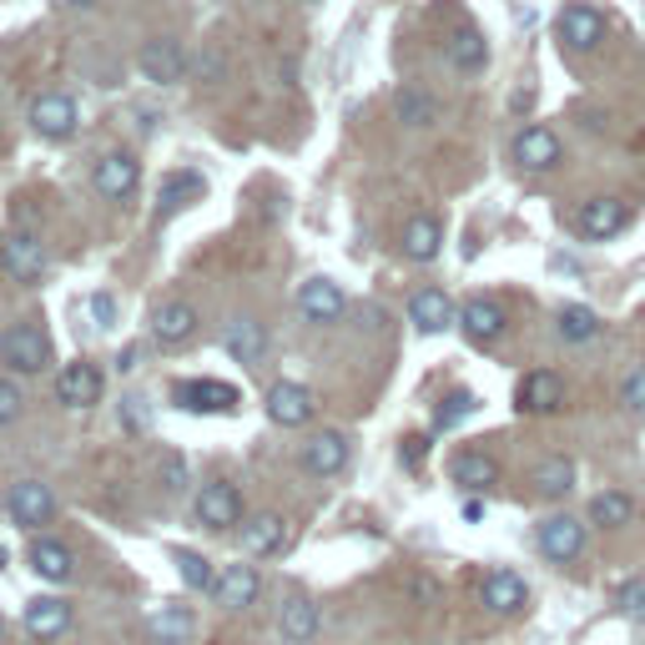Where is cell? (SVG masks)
Returning <instances> with one entry per match:
<instances>
[{
    "label": "cell",
    "mask_w": 645,
    "mask_h": 645,
    "mask_svg": "<svg viewBox=\"0 0 645 645\" xmlns=\"http://www.w3.org/2000/svg\"><path fill=\"white\" fill-rule=\"evenodd\" d=\"M0 358L15 373H40L51 363V343H46V333L36 323H11V329L0 333Z\"/></svg>",
    "instance_id": "obj_1"
},
{
    "label": "cell",
    "mask_w": 645,
    "mask_h": 645,
    "mask_svg": "<svg viewBox=\"0 0 645 645\" xmlns=\"http://www.w3.org/2000/svg\"><path fill=\"white\" fill-rule=\"evenodd\" d=\"M5 514H11L21 529H40L56 519V494L51 485H40V479H15L11 494H5Z\"/></svg>",
    "instance_id": "obj_2"
},
{
    "label": "cell",
    "mask_w": 645,
    "mask_h": 645,
    "mask_svg": "<svg viewBox=\"0 0 645 645\" xmlns=\"http://www.w3.org/2000/svg\"><path fill=\"white\" fill-rule=\"evenodd\" d=\"M76 101H71L67 92H46L31 101V132L40 136V142H67L71 132H76Z\"/></svg>",
    "instance_id": "obj_3"
},
{
    "label": "cell",
    "mask_w": 645,
    "mask_h": 645,
    "mask_svg": "<svg viewBox=\"0 0 645 645\" xmlns=\"http://www.w3.org/2000/svg\"><path fill=\"white\" fill-rule=\"evenodd\" d=\"M535 540H540V554L550 565H570V560H580V550H585V519H575V514H550Z\"/></svg>",
    "instance_id": "obj_4"
},
{
    "label": "cell",
    "mask_w": 645,
    "mask_h": 645,
    "mask_svg": "<svg viewBox=\"0 0 645 645\" xmlns=\"http://www.w3.org/2000/svg\"><path fill=\"white\" fill-rule=\"evenodd\" d=\"M92 182L106 202H127V198H136V187H142V162H136L132 152H106V157L96 162Z\"/></svg>",
    "instance_id": "obj_5"
},
{
    "label": "cell",
    "mask_w": 645,
    "mask_h": 645,
    "mask_svg": "<svg viewBox=\"0 0 645 645\" xmlns=\"http://www.w3.org/2000/svg\"><path fill=\"white\" fill-rule=\"evenodd\" d=\"M625 223H631V212L620 198H590L575 212V232L585 242H610L616 232H625Z\"/></svg>",
    "instance_id": "obj_6"
},
{
    "label": "cell",
    "mask_w": 645,
    "mask_h": 645,
    "mask_svg": "<svg viewBox=\"0 0 645 645\" xmlns=\"http://www.w3.org/2000/svg\"><path fill=\"white\" fill-rule=\"evenodd\" d=\"M171 404L192 408V414H227V408H238V389L217 379H182L171 383Z\"/></svg>",
    "instance_id": "obj_7"
},
{
    "label": "cell",
    "mask_w": 645,
    "mask_h": 645,
    "mask_svg": "<svg viewBox=\"0 0 645 645\" xmlns=\"http://www.w3.org/2000/svg\"><path fill=\"white\" fill-rule=\"evenodd\" d=\"M479 600H485L489 616H519L529 606V585L514 570H489L485 585H479Z\"/></svg>",
    "instance_id": "obj_8"
},
{
    "label": "cell",
    "mask_w": 645,
    "mask_h": 645,
    "mask_svg": "<svg viewBox=\"0 0 645 645\" xmlns=\"http://www.w3.org/2000/svg\"><path fill=\"white\" fill-rule=\"evenodd\" d=\"M514 404L525 408V414H560L565 408V379L554 369H535L519 379V394H514Z\"/></svg>",
    "instance_id": "obj_9"
},
{
    "label": "cell",
    "mask_w": 645,
    "mask_h": 645,
    "mask_svg": "<svg viewBox=\"0 0 645 645\" xmlns=\"http://www.w3.org/2000/svg\"><path fill=\"white\" fill-rule=\"evenodd\" d=\"M0 267L15 277V283H40L46 277V248L26 232H11V238H0Z\"/></svg>",
    "instance_id": "obj_10"
},
{
    "label": "cell",
    "mask_w": 645,
    "mask_h": 645,
    "mask_svg": "<svg viewBox=\"0 0 645 645\" xmlns=\"http://www.w3.org/2000/svg\"><path fill=\"white\" fill-rule=\"evenodd\" d=\"M560 40H565L570 51H595L606 40V15L595 11V5H585V0H575V5L560 11Z\"/></svg>",
    "instance_id": "obj_11"
},
{
    "label": "cell",
    "mask_w": 645,
    "mask_h": 645,
    "mask_svg": "<svg viewBox=\"0 0 645 645\" xmlns=\"http://www.w3.org/2000/svg\"><path fill=\"white\" fill-rule=\"evenodd\" d=\"M313 389H303V383H292V379H283V383H273L267 389V419L273 423H283V429H298V423H308L313 419Z\"/></svg>",
    "instance_id": "obj_12"
},
{
    "label": "cell",
    "mask_w": 645,
    "mask_h": 645,
    "mask_svg": "<svg viewBox=\"0 0 645 645\" xmlns=\"http://www.w3.org/2000/svg\"><path fill=\"white\" fill-rule=\"evenodd\" d=\"M560 157H565V146H560V136L550 127H525V132L514 136V162L525 171H554Z\"/></svg>",
    "instance_id": "obj_13"
},
{
    "label": "cell",
    "mask_w": 645,
    "mask_h": 645,
    "mask_svg": "<svg viewBox=\"0 0 645 645\" xmlns=\"http://www.w3.org/2000/svg\"><path fill=\"white\" fill-rule=\"evenodd\" d=\"M343 308H348V298H343V288L333 277H308L303 288H298V313L308 323H338Z\"/></svg>",
    "instance_id": "obj_14"
},
{
    "label": "cell",
    "mask_w": 645,
    "mask_h": 645,
    "mask_svg": "<svg viewBox=\"0 0 645 645\" xmlns=\"http://www.w3.org/2000/svg\"><path fill=\"white\" fill-rule=\"evenodd\" d=\"M198 519L207 529H232L242 519V494L227 479H212V485H202L198 494Z\"/></svg>",
    "instance_id": "obj_15"
},
{
    "label": "cell",
    "mask_w": 645,
    "mask_h": 645,
    "mask_svg": "<svg viewBox=\"0 0 645 645\" xmlns=\"http://www.w3.org/2000/svg\"><path fill=\"white\" fill-rule=\"evenodd\" d=\"M408 318H414L419 333H444L459 323V308H454V298L444 288H419L408 298Z\"/></svg>",
    "instance_id": "obj_16"
},
{
    "label": "cell",
    "mask_w": 645,
    "mask_h": 645,
    "mask_svg": "<svg viewBox=\"0 0 645 645\" xmlns=\"http://www.w3.org/2000/svg\"><path fill=\"white\" fill-rule=\"evenodd\" d=\"M198 308L187 303V298H171V303H162L157 313H152V338L162 343V348H182L192 333H198Z\"/></svg>",
    "instance_id": "obj_17"
},
{
    "label": "cell",
    "mask_w": 645,
    "mask_h": 645,
    "mask_svg": "<svg viewBox=\"0 0 645 645\" xmlns=\"http://www.w3.org/2000/svg\"><path fill=\"white\" fill-rule=\"evenodd\" d=\"M136 67H142L146 81H157V86H177L187 76V56L177 40H146L142 56H136Z\"/></svg>",
    "instance_id": "obj_18"
},
{
    "label": "cell",
    "mask_w": 645,
    "mask_h": 645,
    "mask_svg": "<svg viewBox=\"0 0 645 645\" xmlns=\"http://www.w3.org/2000/svg\"><path fill=\"white\" fill-rule=\"evenodd\" d=\"M303 469L318 479H333L348 469V439L338 434V429H323V434H313L303 444Z\"/></svg>",
    "instance_id": "obj_19"
},
{
    "label": "cell",
    "mask_w": 645,
    "mask_h": 645,
    "mask_svg": "<svg viewBox=\"0 0 645 645\" xmlns=\"http://www.w3.org/2000/svg\"><path fill=\"white\" fill-rule=\"evenodd\" d=\"M56 394L67 408H92L101 398V369L96 363H67L61 379H56Z\"/></svg>",
    "instance_id": "obj_20"
},
{
    "label": "cell",
    "mask_w": 645,
    "mask_h": 645,
    "mask_svg": "<svg viewBox=\"0 0 645 645\" xmlns=\"http://www.w3.org/2000/svg\"><path fill=\"white\" fill-rule=\"evenodd\" d=\"M459 329L469 343H494L504 333V308L494 298H469L459 308Z\"/></svg>",
    "instance_id": "obj_21"
},
{
    "label": "cell",
    "mask_w": 645,
    "mask_h": 645,
    "mask_svg": "<svg viewBox=\"0 0 645 645\" xmlns=\"http://www.w3.org/2000/svg\"><path fill=\"white\" fill-rule=\"evenodd\" d=\"M439 248H444V223L429 217V212L408 217V227H404V258L408 263H434Z\"/></svg>",
    "instance_id": "obj_22"
},
{
    "label": "cell",
    "mask_w": 645,
    "mask_h": 645,
    "mask_svg": "<svg viewBox=\"0 0 645 645\" xmlns=\"http://www.w3.org/2000/svg\"><path fill=\"white\" fill-rule=\"evenodd\" d=\"M258 590H263V580H258V570L252 565H227L223 575H217V606L223 610H248L252 600H258Z\"/></svg>",
    "instance_id": "obj_23"
},
{
    "label": "cell",
    "mask_w": 645,
    "mask_h": 645,
    "mask_svg": "<svg viewBox=\"0 0 645 645\" xmlns=\"http://www.w3.org/2000/svg\"><path fill=\"white\" fill-rule=\"evenodd\" d=\"M223 348L238 358V363H263L267 329L258 323V318H232V323H227V333H223Z\"/></svg>",
    "instance_id": "obj_24"
},
{
    "label": "cell",
    "mask_w": 645,
    "mask_h": 645,
    "mask_svg": "<svg viewBox=\"0 0 645 645\" xmlns=\"http://www.w3.org/2000/svg\"><path fill=\"white\" fill-rule=\"evenodd\" d=\"M449 475H454V485L459 489H489V485H500V464L489 459L485 449H459L454 454V464H449Z\"/></svg>",
    "instance_id": "obj_25"
},
{
    "label": "cell",
    "mask_w": 645,
    "mask_h": 645,
    "mask_svg": "<svg viewBox=\"0 0 645 645\" xmlns=\"http://www.w3.org/2000/svg\"><path fill=\"white\" fill-rule=\"evenodd\" d=\"M31 570H36L40 580H51V585H67V580L76 575V554L61 540H46V535H40V540L31 545Z\"/></svg>",
    "instance_id": "obj_26"
},
{
    "label": "cell",
    "mask_w": 645,
    "mask_h": 645,
    "mask_svg": "<svg viewBox=\"0 0 645 645\" xmlns=\"http://www.w3.org/2000/svg\"><path fill=\"white\" fill-rule=\"evenodd\" d=\"M26 631L40 635V641H56V635L71 631V606L67 600H56V595H40L26 606Z\"/></svg>",
    "instance_id": "obj_27"
},
{
    "label": "cell",
    "mask_w": 645,
    "mask_h": 645,
    "mask_svg": "<svg viewBox=\"0 0 645 645\" xmlns=\"http://www.w3.org/2000/svg\"><path fill=\"white\" fill-rule=\"evenodd\" d=\"M277 635H283V645H308L318 635V606L313 600H303V595H292L288 606L277 610Z\"/></svg>",
    "instance_id": "obj_28"
},
{
    "label": "cell",
    "mask_w": 645,
    "mask_h": 645,
    "mask_svg": "<svg viewBox=\"0 0 645 645\" xmlns=\"http://www.w3.org/2000/svg\"><path fill=\"white\" fill-rule=\"evenodd\" d=\"M283 535H288V519L283 514H273V510H263V514H252L248 525H242V550L258 560V554H273V550H283Z\"/></svg>",
    "instance_id": "obj_29"
},
{
    "label": "cell",
    "mask_w": 645,
    "mask_h": 645,
    "mask_svg": "<svg viewBox=\"0 0 645 645\" xmlns=\"http://www.w3.org/2000/svg\"><path fill=\"white\" fill-rule=\"evenodd\" d=\"M202 192H207L202 171L182 167V171H167V177H162L157 202H162V212H182V207H192V202H202Z\"/></svg>",
    "instance_id": "obj_30"
},
{
    "label": "cell",
    "mask_w": 645,
    "mask_h": 645,
    "mask_svg": "<svg viewBox=\"0 0 645 645\" xmlns=\"http://www.w3.org/2000/svg\"><path fill=\"white\" fill-rule=\"evenodd\" d=\"M635 519V500L625 494V489H600L590 500V525L595 529H620Z\"/></svg>",
    "instance_id": "obj_31"
},
{
    "label": "cell",
    "mask_w": 645,
    "mask_h": 645,
    "mask_svg": "<svg viewBox=\"0 0 645 645\" xmlns=\"http://www.w3.org/2000/svg\"><path fill=\"white\" fill-rule=\"evenodd\" d=\"M535 489H540L545 500H565L570 489H575V464H570L565 454H545V459L535 464Z\"/></svg>",
    "instance_id": "obj_32"
},
{
    "label": "cell",
    "mask_w": 645,
    "mask_h": 645,
    "mask_svg": "<svg viewBox=\"0 0 645 645\" xmlns=\"http://www.w3.org/2000/svg\"><path fill=\"white\" fill-rule=\"evenodd\" d=\"M554 333H560L565 343H595L600 338V313L585 308V303H570V308L554 313Z\"/></svg>",
    "instance_id": "obj_33"
},
{
    "label": "cell",
    "mask_w": 645,
    "mask_h": 645,
    "mask_svg": "<svg viewBox=\"0 0 645 645\" xmlns=\"http://www.w3.org/2000/svg\"><path fill=\"white\" fill-rule=\"evenodd\" d=\"M394 111L404 127H414V132H423V127H434L439 121V101L429 92H419V86H404V92L394 96Z\"/></svg>",
    "instance_id": "obj_34"
},
{
    "label": "cell",
    "mask_w": 645,
    "mask_h": 645,
    "mask_svg": "<svg viewBox=\"0 0 645 645\" xmlns=\"http://www.w3.org/2000/svg\"><path fill=\"white\" fill-rule=\"evenodd\" d=\"M171 560H177V575H182V585L187 590H217V570H212V560L207 554H198V550H171Z\"/></svg>",
    "instance_id": "obj_35"
},
{
    "label": "cell",
    "mask_w": 645,
    "mask_h": 645,
    "mask_svg": "<svg viewBox=\"0 0 645 645\" xmlns=\"http://www.w3.org/2000/svg\"><path fill=\"white\" fill-rule=\"evenodd\" d=\"M449 61L459 71H485V61H489L485 36H479V31H459V36L449 40Z\"/></svg>",
    "instance_id": "obj_36"
},
{
    "label": "cell",
    "mask_w": 645,
    "mask_h": 645,
    "mask_svg": "<svg viewBox=\"0 0 645 645\" xmlns=\"http://www.w3.org/2000/svg\"><path fill=\"white\" fill-rule=\"evenodd\" d=\"M187 631H192V616L182 606H162L152 616V641H162V645H182Z\"/></svg>",
    "instance_id": "obj_37"
},
{
    "label": "cell",
    "mask_w": 645,
    "mask_h": 645,
    "mask_svg": "<svg viewBox=\"0 0 645 645\" xmlns=\"http://www.w3.org/2000/svg\"><path fill=\"white\" fill-rule=\"evenodd\" d=\"M616 600H620V610H625V620H635V625L645 631V575H631V580H625Z\"/></svg>",
    "instance_id": "obj_38"
},
{
    "label": "cell",
    "mask_w": 645,
    "mask_h": 645,
    "mask_svg": "<svg viewBox=\"0 0 645 645\" xmlns=\"http://www.w3.org/2000/svg\"><path fill=\"white\" fill-rule=\"evenodd\" d=\"M157 479H162V489H167V494H177V489L187 485V464H182V454H162V464H157Z\"/></svg>",
    "instance_id": "obj_39"
},
{
    "label": "cell",
    "mask_w": 645,
    "mask_h": 645,
    "mask_svg": "<svg viewBox=\"0 0 645 645\" xmlns=\"http://www.w3.org/2000/svg\"><path fill=\"white\" fill-rule=\"evenodd\" d=\"M469 408H475V394H464V389H459V394H449L444 404H439L434 423H439V429H449V423H459L464 414H469Z\"/></svg>",
    "instance_id": "obj_40"
},
{
    "label": "cell",
    "mask_w": 645,
    "mask_h": 645,
    "mask_svg": "<svg viewBox=\"0 0 645 645\" xmlns=\"http://www.w3.org/2000/svg\"><path fill=\"white\" fill-rule=\"evenodd\" d=\"M620 398H625V408L645 414V363H635V369L625 373V383H620Z\"/></svg>",
    "instance_id": "obj_41"
},
{
    "label": "cell",
    "mask_w": 645,
    "mask_h": 645,
    "mask_svg": "<svg viewBox=\"0 0 645 645\" xmlns=\"http://www.w3.org/2000/svg\"><path fill=\"white\" fill-rule=\"evenodd\" d=\"M21 408H26V394H21L11 379H0V429L21 419Z\"/></svg>",
    "instance_id": "obj_42"
},
{
    "label": "cell",
    "mask_w": 645,
    "mask_h": 645,
    "mask_svg": "<svg viewBox=\"0 0 645 645\" xmlns=\"http://www.w3.org/2000/svg\"><path fill=\"white\" fill-rule=\"evenodd\" d=\"M121 419H127V429H146V404L142 398H121Z\"/></svg>",
    "instance_id": "obj_43"
},
{
    "label": "cell",
    "mask_w": 645,
    "mask_h": 645,
    "mask_svg": "<svg viewBox=\"0 0 645 645\" xmlns=\"http://www.w3.org/2000/svg\"><path fill=\"white\" fill-rule=\"evenodd\" d=\"M92 313H96V323H101V329H117V308H111V298H106V292H96V298H92Z\"/></svg>",
    "instance_id": "obj_44"
},
{
    "label": "cell",
    "mask_w": 645,
    "mask_h": 645,
    "mask_svg": "<svg viewBox=\"0 0 645 645\" xmlns=\"http://www.w3.org/2000/svg\"><path fill=\"white\" fill-rule=\"evenodd\" d=\"M423 459V439H408V469H419Z\"/></svg>",
    "instance_id": "obj_45"
},
{
    "label": "cell",
    "mask_w": 645,
    "mask_h": 645,
    "mask_svg": "<svg viewBox=\"0 0 645 645\" xmlns=\"http://www.w3.org/2000/svg\"><path fill=\"white\" fill-rule=\"evenodd\" d=\"M67 11H92V5H101V0H61Z\"/></svg>",
    "instance_id": "obj_46"
},
{
    "label": "cell",
    "mask_w": 645,
    "mask_h": 645,
    "mask_svg": "<svg viewBox=\"0 0 645 645\" xmlns=\"http://www.w3.org/2000/svg\"><path fill=\"white\" fill-rule=\"evenodd\" d=\"M0 565H5V550H0Z\"/></svg>",
    "instance_id": "obj_47"
},
{
    "label": "cell",
    "mask_w": 645,
    "mask_h": 645,
    "mask_svg": "<svg viewBox=\"0 0 645 645\" xmlns=\"http://www.w3.org/2000/svg\"><path fill=\"white\" fill-rule=\"evenodd\" d=\"M308 5H313V0H308Z\"/></svg>",
    "instance_id": "obj_48"
}]
</instances>
